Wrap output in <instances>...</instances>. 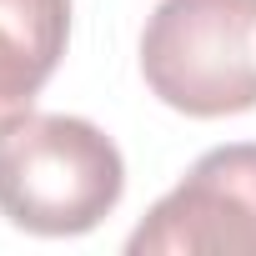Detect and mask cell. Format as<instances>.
<instances>
[{
  "instance_id": "3957f363",
  "label": "cell",
  "mask_w": 256,
  "mask_h": 256,
  "mask_svg": "<svg viewBox=\"0 0 256 256\" xmlns=\"http://www.w3.org/2000/svg\"><path fill=\"white\" fill-rule=\"evenodd\" d=\"M131 256H256V141L206 151L126 241Z\"/></svg>"
},
{
  "instance_id": "6da1fadb",
  "label": "cell",
  "mask_w": 256,
  "mask_h": 256,
  "mask_svg": "<svg viewBox=\"0 0 256 256\" xmlns=\"http://www.w3.org/2000/svg\"><path fill=\"white\" fill-rule=\"evenodd\" d=\"M126 191V161L80 116H20L0 131V216L36 236L96 231Z\"/></svg>"
},
{
  "instance_id": "7a4b0ae2",
  "label": "cell",
  "mask_w": 256,
  "mask_h": 256,
  "mask_svg": "<svg viewBox=\"0 0 256 256\" xmlns=\"http://www.w3.org/2000/svg\"><path fill=\"white\" fill-rule=\"evenodd\" d=\"M141 76L181 116L256 106V0H161L141 30Z\"/></svg>"
},
{
  "instance_id": "277c9868",
  "label": "cell",
  "mask_w": 256,
  "mask_h": 256,
  "mask_svg": "<svg viewBox=\"0 0 256 256\" xmlns=\"http://www.w3.org/2000/svg\"><path fill=\"white\" fill-rule=\"evenodd\" d=\"M70 40V0H0V131L30 116Z\"/></svg>"
}]
</instances>
